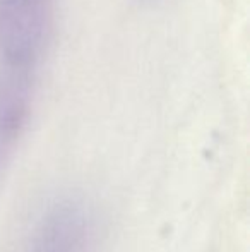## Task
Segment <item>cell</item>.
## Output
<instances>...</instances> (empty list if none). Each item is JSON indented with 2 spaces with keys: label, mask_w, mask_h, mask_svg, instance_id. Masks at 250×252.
<instances>
[{
  "label": "cell",
  "mask_w": 250,
  "mask_h": 252,
  "mask_svg": "<svg viewBox=\"0 0 250 252\" xmlns=\"http://www.w3.org/2000/svg\"><path fill=\"white\" fill-rule=\"evenodd\" d=\"M55 0H0V57L3 63L33 67L52 31Z\"/></svg>",
  "instance_id": "7a4b0ae2"
},
{
  "label": "cell",
  "mask_w": 250,
  "mask_h": 252,
  "mask_svg": "<svg viewBox=\"0 0 250 252\" xmlns=\"http://www.w3.org/2000/svg\"><path fill=\"white\" fill-rule=\"evenodd\" d=\"M33 94V67L3 63L0 69V184L29 122Z\"/></svg>",
  "instance_id": "3957f363"
},
{
  "label": "cell",
  "mask_w": 250,
  "mask_h": 252,
  "mask_svg": "<svg viewBox=\"0 0 250 252\" xmlns=\"http://www.w3.org/2000/svg\"><path fill=\"white\" fill-rule=\"evenodd\" d=\"M98 228L96 213L87 202L62 197L36 216L17 252H96Z\"/></svg>",
  "instance_id": "6da1fadb"
}]
</instances>
